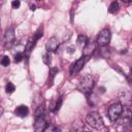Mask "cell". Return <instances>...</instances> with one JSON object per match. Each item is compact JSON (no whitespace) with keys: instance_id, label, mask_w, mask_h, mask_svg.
Instances as JSON below:
<instances>
[{"instance_id":"1","label":"cell","mask_w":132,"mask_h":132,"mask_svg":"<svg viewBox=\"0 0 132 132\" xmlns=\"http://www.w3.org/2000/svg\"><path fill=\"white\" fill-rule=\"evenodd\" d=\"M94 87V79L91 75H86L84 76L79 81H78V86L77 89L79 92L84 93V94H88L92 91Z\"/></svg>"},{"instance_id":"2","label":"cell","mask_w":132,"mask_h":132,"mask_svg":"<svg viewBox=\"0 0 132 132\" xmlns=\"http://www.w3.org/2000/svg\"><path fill=\"white\" fill-rule=\"evenodd\" d=\"M86 121L91 127H93L95 129H100V128H102L104 126L101 116L98 112H95V111L88 113V116L86 118Z\"/></svg>"},{"instance_id":"3","label":"cell","mask_w":132,"mask_h":132,"mask_svg":"<svg viewBox=\"0 0 132 132\" xmlns=\"http://www.w3.org/2000/svg\"><path fill=\"white\" fill-rule=\"evenodd\" d=\"M123 105L121 103H113L108 108V118L111 122H116L122 114Z\"/></svg>"},{"instance_id":"4","label":"cell","mask_w":132,"mask_h":132,"mask_svg":"<svg viewBox=\"0 0 132 132\" xmlns=\"http://www.w3.org/2000/svg\"><path fill=\"white\" fill-rule=\"evenodd\" d=\"M15 39V34H14V29L13 27H8L5 30V34H4V39H3V43L5 48H10L14 42Z\"/></svg>"},{"instance_id":"5","label":"cell","mask_w":132,"mask_h":132,"mask_svg":"<svg viewBox=\"0 0 132 132\" xmlns=\"http://www.w3.org/2000/svg\"><path fill=\"white\" fill-rule=\"evenodd\" d=\"M88 59H89V57L82 56V57H80L78 60H76L74 63H72L71 66H70V68H69L70 74H71V75H74V74L78 73V72L82 69V67L85 66V64H86V62L88 61Z\"/></svg>"},{"instance_id":"6","label":"cell","mask_w":132,"mask_h":132,"mask_svg":"<svg viewBox=\"0 0 132 132\" xmlns=\"http://www.w3.org/2000/svg\"><path fill=\"white\" fill-rule=\"evenodd\" d=\"M110 38H111L110 31L108 29H103V30H101V32L97 36L96 43L98 45H100V46H105V45H107L109 43Z\"/></svg>"},{"instance_id":"7","label":"cell","mask_w":132,"mask_h":132,"mask_svg":"<svg viewBox=\"0 0 132 132\" xmlns=\"http://www.w3.org/2000/svg\"><path fill=\"white\" fill-rule=\"evenodd\" d=\"M59 47V40L56 37H51L45 44V48L47 52H56Z\"/></svg>"},{"instance_id":"8","label":"cell","mask_w":132,"mask_h":132,"mask_svg":"<svg viewBox=\"0 0 132 132\" xmlns=\"http://www.w3.org/2000/svg\"><path fill=\"white\" fill-rule=\"evenodd\" d=\"M46 122L44 120V117H39L35 119V123H34V130L37 132L40 131H44L45 127H46Z\"/></svg>"},{"instance_id":"9","label":"cell","mask_w":132,"mask_h":132,"mask_svg":"<svg viewBox=\"0 0 132 132\" xmlns=\"http://www.w3.org/2000/svg\"><path fill=\"white\" fill-rule=\"evenodd\" d=\"M95 50H96V43H95V42H90V41H88V43L84 46V51H82L84 56L90 57L91 55H93V53H94Z\"/></svg>"},{"instance_id":"10","label":"cell","mask_w":132,"mask_h":132,"mask_svg":"<svg viewBox=\"0 0 132 132\" xmlns=\"http://www.w3.org/2000/svg\"><path fill=\"white\" fill-rule=\"evenodd\" d=\"M14 112H15V114H16L18 117H20V118H24V117H26V116L28 114V112H29V108H28L26 105H20V106H18V107L15 108Z\"/></svg>"},{"instance_id":"11","label":"cell","mask_w":132,"mask_h":132,"mask_svg":"<svg viewBox=\"0 0 132 132\" xmlns=\"http://www.w3.org/2000/svg\"><path fill=\"white\" fill-rule=\"evenodd\" d=\"M33 46H34V43L32 41V39H29L28 42H27V44H26V47H25V56L26 57H29L30 56V53L33 50Z\"/></svg>"},{"instance_id":"12","label":"cell","mask_w":132,"mask_h":132,"mask_svg":"<svg viewBox=\"0 0 132 132\" xmlns=\"http://www.w3.org/2000/svg\"><path fill=\"white\" fill-rule=\"evenodd\" d=\"M42 35H43V28H42V27H39V28L36 30V32L34 33V37H33V39H32L34 45H35V42H36Z\"/></svg>"},{"instance_id":"13","label":"cell","mask_w":132,"mask_h":132,"mask_svg":"<svg viewBox=\"0 0 132 132\" xmlns=\"http://www.w3.org/2000/svg\"><path fill=\"white\" fill-rule=\"evenodd\" d=\"M77 44L79 45V46H81V47H84L87 43H88V37L86 36V35H79L78 37H77Z\"/></svg>"},{"instance_id":"14","label":"cell","mask_w":132,"mask_h":132,"mask_svg":"<svg viewBox=\"0 0 132 132\" xmlns=\"http://www.w3.org/2000/svg\"><path fill=\"white\" fill-rule=\"evenodd\" d=\"M119 9H120V5H119V3H118L117 1H113V2L109 5L108 11H109L110 13H116V12L119 11Z\"/></svg>"},{"instance_id":"15","label":"cell","mask_w":132,"mask_h":132,"mask_svg":"<svg viewBox=\"0 0 132 132\" xmlns=\"http://www.w3.org/2000/svg\"><path fill=\"white\" fill-rule=\"evenodd\" d=\"M42 61H43V63H44L45 65H50V64H51V61H52L51 52H47V51H46V53L43 54V56H42Z\"/></svg>"},{"instance_id":"16","label":"cell","mask_w":132,"mask_h":132,"mask_svg":"<svg viewBox=\"0 0 132 132\" xmlns=\"http://www.w3.org/2000/svg\"><path fill=\"white\" fill-rule=\"evenodd\" d=\"M58 73V69L57 68H51L50 69V86H52L53 85V80H54V78H55V76H56V74Z\"/></svg>"},{"instance_id":"17","label":"cell","mask_w":132,"mask_h":132,"mask_svg":"<svg viewBox=\"0 0 132 132\" xmlns=\"http://www.w3.org/2000/svg\"><path fill=\"white\" fill-rule=\"evenodd\" d=\"M14 90H15V86H14L12 82H7V84H6V86H5V91H6L7 94L13 93Z\"/></svg>"},{"instance_id":"18","label":"cell","mask_w":132,"mask_h":132,"mask_svg":"<svg viewBox=\"0 0 132 132\" xmlns=\"http://www.w3.org/2000/svg\"><path fill=\"white\" fill-rule=\"evenodd\" d=\"M9 63H10V61H9V58H8L7 56H3V57L0 59V64H1L2 66H4V67L8 66Z\"/></svg>"},{"instance_id":"19","label":"cell","mask_w":132,"mask_h":132,"mask_svg":"<svg viewBox=\"0 0 132 132\" xmlns=\"http://www.w3.org/2000/svg\"><path fill=\"white\" fill-rule=\"evenodd\" d=\"M39 117H44V109L42 106H39L35 112V119L36 118H39Z\"/></svg>"},{"instance_id":"20","label":"cell","mask_w":132,"mask_h":132,"mask_svg":"<svg viewBox=\"0 0 132 132\" xmlns=\"http://www.w3.org/2000/svg\"><path fill=\"white\" fill-rule=\"evenodd\" d=\"M62 101H63L62 100V97H59L58 100H57V102H56V105L53 108V110H59L60 107H61V105H62Z\"/></svg>"},{"instance_id":"21","label":"cell","mask_w":132,"mask_h":132,"mask_svg":"<svg viewBox=\"0 0 132 132\" xmlns=\"http://www.w3.org/2000/svg\"><path fill=\"white\" fill-rule=\"evenodd\" d=\"M23 60V54L22 53H16L14 55V62L15 63H20Z\"/></svg>"},{"instance_id":"22","label":"cell","mask_w":132,"mask_h":132,"mask_svg":"<svg viewBox=\"0 0 132 132\" xmlns=\"http://www.w3.org/2000/svg\"><path fill=\"white\" fill-rule=\"evenodd\" d=\"M20 5H21L20 0H13V1L11 2V6H12L13 9H18V8L20 7Z\"/></svg>"},{"instance_id":"23","label":"cell","mask_w":132,"mask_h":132,"mask_svg":"<svg viewBox=\"0 0 132 132\" xmlns=\"http://www.w3.org/2000/svg\"><path fill=\"white\" fill-rule=\"evenodd\" d=\"M61 129L60 128H58V127H53V126H48V127H45V129H44V131H60Z\"/></svg>"},{"instance_id":"24","label":"cell","mask_w":132,"mask_h":132,"mask_svg":"<svg viewBox=\"0 0 132 132\" xmlns=\"http://www.w3.org/2000/svg\"><path fill=\"white\" fill-rule=\"evenodd\" d=\"M67 52H68L69 54H72V53H74V52H75V48H74L73 46H69V47L67 48Z\"/></svg>"},{"instance_id":"25","label":"cell","mask_w":132,"mask_h":132,"mask_svg":"<svg viewBox=\"0 0 132 132\" xmlns=\"http://www.w3.org/2000/svg\"><path fill=\"white\" fill-rule=\"evenodd\" d=\"M3 111H4V110H3V107H1V106H0V117L2 116V113H3Z\"/></svg>"},{"instance_id":"26","label":"cell","mask_w":132,"mask_h":132,"mask_svg":"<svg viewBox=\"0 0 132 132\" xmlns=\"http://www.w3.org/2000/svg\"><path fill=\"white\" fill-rule=\"evenodd\" d=\"M35 5H31V10H35Z\"/></svg>"},{"instance_id":"27","label":"cell","mask_w":132,"mask_h":132,"mask_svg":"<svg viewBox=\"0 0 132 132\" xmlns=\"http://www.w3.org/2000/svg\"><path fill=\"white\" fill-rule=\"evenodd\" d=\"M124 2H127V3H129V2H131V0H123Z\"/></svg>"},{"instance_id":"28","label":"cell","mask_w":132,"mask_h":132,"mask_svg":"<svg viewBox=\"0 0 132 132\" xmlns=\"http://www.w3.org/2000/svg\"><path fill=\"white\" fill-rule=\"evenodd\" d=\"M37 1H40V0H37Z\"/></svg>"}]
</instances>
